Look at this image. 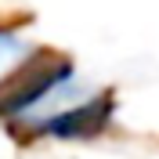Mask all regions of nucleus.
<instances>
[{"instance_id": "nucleus-1", "label": "nucleus", "mask_w": 159, "mask_h": 159, "mask_svg": "<svg viewBox=\"0 0 159 159\" xmlns=\"http://www.w3.org/2000/svg\"><path fill=\"white\" fill-rule=\"evenodd\" d=\"M33 54H36L33 40L25 36L18 25L0 22V83H4L7 76H15V72H18L22 65L33 58Z\"/></svg>"}]
</instances>
